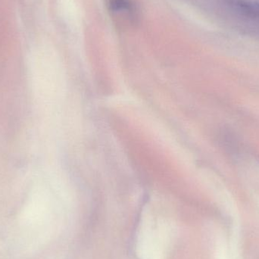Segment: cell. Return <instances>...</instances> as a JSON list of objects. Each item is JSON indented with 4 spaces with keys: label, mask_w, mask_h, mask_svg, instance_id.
Returning a JSON list of instances; mask_svg holds the SVG:
<instances>
[{
    "label": "cell",
    "mask_w": 259,
    "mask_h": 259,
    "mask_svg": "<svg viewBox=\"0 0 259 259\" xmlns=\"http://www.w3.org/2000/svg\"><path fill=\"white\" fill-rule=\"evenodd\" d=\"M224 2L240 15L259 21V0H224Z\"/></svg>",
    "instance_id": "1"
},
{
    "label": "cell",
    "mask_w": 259,
    "mask_h": 259,
    "mask_svg": "<svg viewBox=\"0 0 259 259\" xmlns=\"http://www.w3.org/2000/svg\"><path fill=\"white\" fill-rule=\"evenodd\" d=\"M108 6L111 12H134V5L131 0H108Z\"/></svg>",
    "instance_id": "2"
}]
</instances>
